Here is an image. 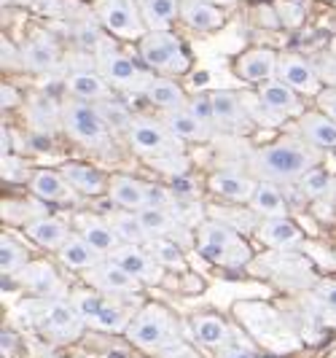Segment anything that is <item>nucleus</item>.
Instances as JSON below:
<instances>
[{
    "mask_svg": "<svg viewBox=\"0 0 336 358\" xmlns=\"http://www.w3.org/2000/svg\"><path fill=\"white\" fill-rule=\"evenodd\" d=\"M126 138H129V145L135 148V154H140L151 167H156L167 176H180L186 170L183 141H177L161 122L135 116L132 127L126 129Z\"/></svg>",
    "mask_w": 336,
    "mask_h": 358,
    "instance_id": "obj_1",
    "label": "nucleus"
},
{
    "mask_svg": "<svg viewBox=\"0 0 336 358\" xmlns=\"http://www.w3.org/2000/svg\"><path fill=\"white\" fill-rule=\"evenodd\" d=\"M14 6H33V0H3V8H14Z\"/></svg>",
    "mask_w": 336,
    "mask_h": 358,
    "instance_id": "obj_55",
    "label": "nucleus"
},
{
    "mask_svg": "<svg viewBox=\"0 0 336 358\" xmlns=\"http://www.w3.org/2000/svg\"><path fill=\"white\" fill-rule=\"evenodd\" d=\"M11 148H14V132L8 127H3V159L11 157Z\"/></svg>",
    "mask_w": 336,
    "mask_h": 358,
    "instance_id": "obj_53",
    "label": "nucleus"
},
{
    "mask_svg": "<svg viewBox=\"0 0 336 358\" xmlns=\"http://www.w3.org/2000/svg\"><path fill=\"white\" fill-rule=\"evenodd\" d=\"M108 192H110V199L122 210L140 213L143 208H148V186L140 183L138 178H132V176H113Z\"/></svg>",
    "mask_w": 336,
    "mask_h": 358,
    "instance_id": "obj_19",
    "label": "nucleus"
},
{
    "mask_svg": "<svg viewBox=\"0 0 336 358\" xmlns=\"http://www.w3.org/2000/svg\"><path fill=\"white\" fill-rule=\"evenodd\" d=\"M24 232L46 251H59L73 234L71 227L65 221H59V218H33V221H27Z\"/></svg>",
    "mask_w": 336,
    "mask_h": 358,
    "instance_id": "obj_21",
    "label": "nucleus"
},
{
    "mask_svg": "<svg viewBox=\"0 0 336 358\" xmlns=\"http://www.w3.org/2000/svg\"><path fill=\"white\" fill-rule=\"evenodd\" d=\"M59 54H62L59 52V43L49 33L36 30V33L27 36L24 46H22V62H24L27 71L46 73L59 65Z\"/></svg>",
    "mask_w": 336,
    "mask_h": 358,
    "instance_id": "obj_15",
    "label": "nucleus"
},
{
    "mask_svg": "<svg viewBox=\"0 0 336 358\" xmlns=\"http://www.w3.org/2000/svg\"><path fill=\"white\" fill-rule=\"evenodd\" d=\"M148 30H167L180 17V0H138Z\"/></svg>",
    "mask_w": 336,
    "mask_h": 358,
    "instance_id": "obj_32",
    "label": "nucleus"
},
{
    "mask_svg": "<svg viewBox=\"0 0 336 358\" xmlns=\"http://www.w3.org/2000/svg\"><path fill=\"white\" fill-rule=\"evenodd\" d=\"M132 310L122 302H113V299H108L105 307L100 310V315H97V321L92 323L94 329H100V331H126L129 329V323H132Z\"/></svg>",
    "mask_w": 336,
    "mask_h": 358,
    "instance_id": "obj_37",
    "label": "nucleus"
},
{
    "mask_svg": "<svg viewBox=\"0 0 336 358\" xmlns=\"http://www.w3.org/2000/svg\"><path fill=\"white\" fill-rule=\"evenodd\" d=\"M138 218H140L143 229H145V234L151 240H156V237H175V234H180V224H183L173 210L154 208V205L143 208L140 213H138Z\"/></svg>",
    "mask_w": 336,
    "mask_h": 358,
    "instance_id": "obj_30",
    "label": "nucleus"
},
{
    "mask_svg": "<svg viewBox=\"0 0 336 358\" xmlns=\"http://www.w3.org/2000/svg\"><path fill=\"white\" fill-rule=\"evenodd\" d=\"M0 94H3V110H6V108H14L19 103L17 90H14V87H8V84H3V87H0Z\"/></svg>",
    "mask_w": 336,
    "mask_h": 358,
    "instance_id": "obj_52",
    "label": "nucleus"
},
{
    "mask_svg": "<svg viewBox=\"0 0 336 358\" xmlns=\"http://www.w3.org/2000/svg\"><path fill=\"white\" fill-rule=\"evenodd\" d=\"M318 164V151L304 141H280L253 154V170L269 180H301Z\"/></svg>",
    "mask_w": 336,
    "mask_h": 358,
    "instance_id": "obj_2",
    "label": "nucleus"
},
{
    "mask_svg": "<svg viewBox=\"0 0 336 358\" xmlns=\"http://www.w3.org/2000/svg\"><path fill=\"white\" fill-rule=\"evenodd\" d=\"M65 87L71 92V97L87 100V103H105L113 100V87L103 78V73L97 71V62L92 65H71L65 76Z\"/></svg>",
    "mask_w": 336,
    "mask_h": 358,
    "instance_id": "obj_11",
    "label": "nucleus"
},
{
    "mask_svg": "<svg viewBox=\"0 0 336 358\" xmlns=\"http://www.w3.org/2000/svg\"><path fill=\"white\" fill-rule=\"evenodd\" d=\"M194 337L207 348H224L231 342V329L215 315L194 318Z\"/></svg>",
    "mask_w": 336,
    "mask_h": 358,
    "instance_id": "obj_36",
    "label": "nucleus"
},
{
    "mask_svg": "<svg viewBox=\"0 0 336 358\" xmlns=\"http://www.w3.org/2000/svg\"><path fill=\"white\" fill-rule=\"evenodd\" d=\"M14 345H17L14 334H11V331H3V353H11V350H14Z\"/></svg>",
    "mask_w": 336,
    "mask_h": 358,
    "instance_id": "obj_54",
    "label": "nucleus"
},
{
    "mask_svg": "<svg viewBox=\"0 0 336 358\" xmlns=\"http://www.w3.org/2000/svg\"><path fill=\"white\" fill-rule=\"evenodd\" d=\"M212 113H215V127L224 132L250 129V116L245 110V103L234 92H212Z\"/></svg>",
    "mask_w": 336,
    "mask_h": 358,
    "instance_id": "obj_16",
    "label": "nucleus"
},
{
    "mask_svg": "<svg viewBox=\"0 0 336 358\" xmlns=\"http://www.w3.org/2000/svg\"><path fill=\"white\" fill-rule=\"evenodd\" d=\"M30 122L36 129L52 132L62 124V103H57L49 94H36L30 100Z\"/></svg>",
    "mask_w": 336,
    "mask_h": 358,
    "instance_id": "obj_33",
    "label": "nucleus"
},
{
    "mask_svg": "<svg viewBox=\"0 0 336 358\" xmlns=\"http://www.w3.org/2000/svg\"><path fill=\"white\" fill-rule=\"evenodd\" d=\"M110 224H113L116 234H119L124 243H129V245H148V243H151V237H148L145 229H143L138 213L122 210V213L113 215V221H110Z\"/></svg>",
    "mask_w": 336,
    "mask_h": 358,
    "instance_id": "obj_38",
    "label": "nucleus"
},
{
    "mask_svg": "<svg viewBox=\"0 0 336 358\" xmlns=\"http://www.w3.org/2000/svg\"><path fill=\"white\" fill-rule=\"evenodd\" d=\"M196 251L218 267H245L250 262L248 243L226 221H205L196 229Z\"/></svg>",
    "mask_w": 336,
    "mask_h": 358,
    "instance_id": "obj_4",
    "label": "nucleus"
},
{
    "mask_svg": "<svg viewBox=\"0 0 336 358\" xmlns=\"http://www.w3.org/2000/svg\"><path fill=\"white\" fill-rule=\"evenodd\" d=\"M78 234H81V237H84L100 256H110V253L122 245V237L116 234L113 224L100 221V218H89V215H84V218H81V227H78Z\"/></svg>",
    "mask_w": 336,
    "mask_h": 358,
    "instance_id": "obj_27",
    "label": "nucleus"
},
{
    "mask_svg": "<svg viewBox=\"0 0 336 358\" xmlns=\"http://www.w3.org/2000/svg\"><path fill=\"white\" fill-rule=\"evenodd\" d=\"M258 97L264 100V106L269 110H275L283 119L285 116H304V106H301V100L296 97V92L291 90L288 84H283L280 78H272V81L261 84Z\"/></svg>",
    "mask_w": 336,
    "mask_h": 358,
    "instance_id": "obj_20",
    "label": "nucleus"
},
{
    "mask_svg": "<svg viewBox=\"0 0 336 358\" xmlns=\"http://www.w3.org/2000/svg\"><path fill=\"white\" fill-rule=\"evenodd\" d=\"M17 278L22 286L33 288L38 296H43V299H52V296L59 299V294H62V283H59V278H57V272L52 269V264H46V262L27 264Z\"/></svg>",
    "mask_w": 336,
    "mask_h": 358,
    "instance_id": "obj_24",
    "label": "nucleus"
},
{
    "mask_svg": "<svg viewBox=\"0 0 336 358\" xmlns=\"http://www.w3.org/2000/svg\"><path fill=\"white\" fill-rule=\"evenodd\" d=\"M207 3H215V6H234L237 0H207Z\"/></svg>",
    "mask_w": 336,
    "mask_h": 358,
    "instance_id": "obj_58",
    "label": "nucleus"
},
{
    "mask_svg": "<svg viewBox=\"0 0 336 358\" xmlns=\"http://www.w3.org/2000/svg\"><path fill=\"white\" fill-rule=\"evenodd\" d=\"M59 173L68 178V183L78 194H103L110 186V178H105V173L89 164H62Z\"/></svg>",
    "mask_w": 336,
    "mask_h": 358,
    "instance_id": "obj_29",
    "label": "nucleus"
},
{
    "mask_svg": "<svg viewBox=\"0 0 336 358\" xmlns=\"http://www.w3.org/2000/svg\"><path fill=\"white\" fill-rule=\"evenodd\" d=\"M94 11L113 38L140 41L148 33L138 0H94Z\"/></svg>",
    "mask_w": 336,
    "mask_h": 358,
    "instance_id": "obj_8",
    "label": "nucleus"
},
{
    "mask_svg": "<svg viewBox=\"0 0 336 358\" xmlns=\"http://www.w3.org/2000/svg\"><path fill=\"white\" fill-rule=\"evenodd\" d=\"M62 127H65V132L71 135L75 143L89 148V151H97V154L110 151L113 129L108 127V122L100 113V108L94 106V103L78 100V97L62 100Z\"/></svg>",
    "mask_w": 336,
    "mask_h": 358,
    "instance_id": "obj_3",
    "label": "nucleus"
},
{
    "mask_svg": "<svg viewBox=\"0 0 336 358\" xmlns=\"http://www.w3.org/2000/svg\"><path fill=\"white\" fill-rule=\"evenodd\" d=\"M242 103H245V110H248L250 119H258L264 124H280L283 122V116H277L275 110H269L264 106V100L258 97V92H256V97H242Z\"/></svg>",
    "mask_w": 336,
    "mask_h": 358,
    "instance_id": "obj_45",
    "label": "nucleus"
},
{
    "mask_svg": "<svg viewBox=\"0 0 336 358\" xmlns=\"http://www.w3.org/2000/svg\"><path fill=\"white\" fill-rule=\"evenodd\" d=\"M277 78L301 94H320V76L312 62H307L299 54H280L277 57Z\"/></svg>",
    "mask_w": 336,
    "mask_h": 358,
    "instance_id": "obj_13",
    "label": "nucleus"
},
{
    "mask_svg": "<svg viewBox=\"0 0 336 358\" xmlns=\"http://www.w3.org/2000/svg\"><path fill=\"white\" fill-rule=\"evenodd\" d=\"M94 62H97V71L103 73V78H105L108 84L113 90L126 92V94H145L148 87H151V81L156 78V76H151L143 68H138L124 52H119L110 38L97 49Z\"/></svg>",
    "mask_w": 336,
    "mask_h": 358,
    "instance_id": "obj_6",
    "label": "nucleus"
},
{
    "mask_svg": "<svg viewBox=\"0 0 336 358\" xmlns=\"http://www.w3.org/2000/svg\"><path fill=\"white\" fill-rule=\"evenodd\" d=\"M38 315H41V326L43 331L54 337V340H75L81 331H84V318L78 315V310L73 307V302H65V299H43L38 305Z\"/></svg>",
    "mask_w": 336,
    "mask_h": 358,
    "instance_id": "obj_10",
    "label": "nucleus"
},
{
    "mask_svg": "<svg viewBox=\"0 0 336 358\" xmlns=\"http://www.w3.org/2000/svg\"><path fill=\"white\" fill-rule=\"evenodd\" d=\"M57 253H59V262L68 269H75V272H87L100 262V253L94 251L81 234H71V240Z\"/></svg>",
    "mask_w": 336,
    "mask_h": 358,
    "instance_id": "obj_31",
    "label": "nucleus"
},
{
    "mask_svg": "<svg viewBox=\"0 0 336 358\" xmlns=\"http://www.w3.org/2000/svg\"><path fill=\"white\" fill-rule=\"evenodd\" d=\"M186 108L194 113L196 119L202 122V124L207 127L212 132V127H215V113H212V94H205V92H199L194 97H189V103Z\"/></svg>",
    "mask_w": 336,
    "mask_h": 358,
    "instance_id": "obj_44",
    "label": "nucleus"
},
{
    "mask_svg": "<svg viewBox=\"0 0 336 358\" xmlns=\"http://www.w3.org/2000/svg\"><path fill=\"white\" fill-rule=\"evenodd\" d=\"M0 46H3V68H24V62H22V52H19L8 38H3V41H0Z\"/></svg>",
    "mask_w": 336,
    "mask_h": 358,
    "instance_id": "obj_48",
    "label": "nucleus"
},
{
    "mask_svg": "<svg viewBox=\"0 0 336 358\" xmlns=\"http://www.w3.org/2000/svg\"><path fill=\"white\" fill-rule=\"evenodd\" d=\"M145 248L151 251V256L159 262L161 267H170V269H183V267H186L183 253H180V248H177L170 237H156V240H151Z\"/></svg>",
    "mask_w": 336,
    "mask_h": 358,
    "instance_id": "obj_41",
    "label": "nucleus"
},
{
    "mask_svg": "<svg viewBox=\"0 0 336 358\" xmlns=\"http://www.w3.org/2000/svg\"><path fill=\"white\" fill-rule=\"evenodd\" d=\"M140 57L151 71L164 73V76H180L191 65L186 46L167 30H148L140 38Z\"/></svg>",
    "mask_w": 336,
    "mask_h": 358,
    "instance_id": "obj_7",
    "label": "nucleus"
},
{
    "mask_svg": "<svg viewBox=\"0 0 336 358\" xmlns=\"http://www.w3.org/2000/svg\"><path fill=\"white\" fill-rule=\"evenodd\" d=\"M110 259L119 267H124L140 286H156L164 275V267L151 256L148 248H140V245H119L110 253Z\"/></svg>",
    "mask_w": 336,
    "mask_h": 358,
    "instance_id": "obj_12",
    "label": "nucleus"
},
{
    "mask_svg": "<svg viewBox=\"0 0 336 358\" xmlns=\"http://www.w3.org/2000/svg\"><path fill=\"white\" fill-rule=\"evenodd\" d=\"M258 237L272 248H299L304 243L301 229L285 215L283 218H264V224L258 227Z\"/></svg>",
    "mask_w": 336,
    "mask_h": 358,
    "instance_id": "obj_28",
    "label": "nucleus"
},
{
    "mask_svg": "<svg viewBox=\"0 0 336 358\" xmlns=\"http://www.w3.org/2000/svg\"><path fill=\"white\" fill-rule=\"evenodd\" d=\"M180 19L199 33H212L224 24V14L207 0H180Z\"/></svg>",
    "mask_w": 336,
    "mask_h": 358,
    "instance_id": "obj_25",
    "label": "nucleus"
},
{
    "mask_svg": "<svg viewBox=\"0 0 336 358\" xmlns=\"http://www.w3.org/2000/svg\"><path fill=\"white\" fill-rule=\"evenodd\" d=\"M126 337L143 350H170L180 348V326L170 315V310L161 305H148L132 318Z\"/></svg>",
    "mask_w": 336,
    "mask_h": 358,
    "instance_id": "obj_5",
    "label": "nucleus"
},
{
    "mask_svg": "<svg viewBox=\"0 0 336 358\" xmlns=\"http://www.w3.org/2000/svg\"><path fill=\"white\" fill-rule=\"evenodd\" d=\"M218 358H256L253 356V353H250V350H245V348H240V345H224V348H221V356Z\"/></svg>",
    "mask_w": 336,
    "mask_h": 358,
    "instance_id": "obj_51",
    "label": "nucleus"
},
{
    "mask_svg": "<svg viewBox=\"0 0 336 358\" xmlns=\"http://www.w3.org/2000/svg\"><path fill=\"white\" fill-rule=\"evenodd\" d=\"M275 11L280 14V22L288 24V27H299L301 19H304V8H301L299 3H293V0H280L275 6Z\"/></svg>",
    "mask_w": 336,
    "mask_h": 358,
    "instance_id": "obj_46",
    "label": "nucleus"
},
{
    "mask_svg": "<svg viewBox=\"0 0 336 358\" xmlns=\"http://www.w3.org/2000/svg\"><path fill=\"white\" fill-rule=\"evenodd\" d=\"M250 208L264 218H283L288 213V205H285L283 194L272 186V183H258L256 186V194L250 199Z\"/></svg>",
    "mask_w": 336,
    "mask_h": 358,
    "instance_id": "obj_35",
    "label": "nucleus"
},
{
    "mask_svg": "<svg viewBox=\"0 0 336 358\" xmlns=\"http://www.w3.org/2000/svg\"><path fill=\"white\" fill-rule=\"evenodd\" d=\"M299 135L312 148H336V122L326 113H304L299 119Z\"/></svg>",
    "mask_w": 336,
    "mask_h": 358,
    "instance_id": "obj_22",
    "label": "nucleus"
},
{
    "mask_svg": "<svg viewBox=\"0 0 336 358\" xmlns=\"http://www.w3.org/2000/svg\"><path fill=\"white\" fill-rule=\"evenodd\" d=\"M256 186H258L256 180H250L242 173H234V170H221V173L210 176L212 192L231 202H250L256 194Z\"/></svg>",
    "mask_w": 336,
    "mask_h": 358,
    "instance_id": "obj_23",
    "label": "nucleus"
},
{
    "mask_svg": "<svg viewBox=\"0 0 336 358\" xmlns=\"http://www.w3.org/2000/svg\"><path fill=\"white\" fill-rule=\"evenodd\" d=\"M299 183L304 197H312V199H326L336 192V180L326 170H309Z\"/></svg>",
    "mask_w": 336,
    "mask_h": 358,
    "instance_id": "obj_40",
    "label": "nucleus"
},
{
    "mask_svg": "<svg viewBox=\"0 0 336 358\" xmlns=\"http://www.w3.org/2000/svg\"><path fill=\"white\" fill-rule=\"evenodd\" d=\"M87 280L97 291L110 294V296H129V294H138L140 291V283L124 267H119L113 259H108V262L100 259L94 267L87 269Z\"/></svg>",
    "mask_w": 336,
    "mask_h": 358,
    "instance_id": "obj_14",
    "label": "nucleus"
},
{
    "mask_svg": "<svg viewBox=\"0 0 336 358\" xmlns=\"http://www.w3.org/2000/svg\"><path fill=\"white\" fill-rule=\"evenodd\" d=\"M318 296L328 307H334V310H336V283H334V280H326V283H320V286H318Z\"/></svg>",
    "mask_w": 336,
    "mask_h": 358,
    "instance_id": "obj_50",
    "label": "nucleus"
},
{
    "mask_svg": "<svg viewBox=\"0 0 336 358\" xmlns=\"http://www.w3.org/2000/svg\"><path fill=\"white\" fill-rule=\"evenodd\" d=\"M30 189L36 197L46 199V202H59V205L75 202V189L62 173H54V170H36L30 176Z\"/></svg>",
    "mask_w": 336,
    "mask_h": 358,
    "instance_id": "obj_18",
    "label": "nucleus"
},
{
    "mask_svg": "<svg viewBox=\"0 0 336 358\" xmlns=\"http://www.w3.org/2000/svg\"><path fill=\"white\" fill-rule=\"evenodd\" d=\"M103 358H129V353H126V350H122V348H116V350H108Z\"/></svg>",
    "mask_w": 336,
    "mask_h": 358,
    "instance_id": "obj_56",
    "label": "nucleus"
},
{
    "mask_svg": "<svg viewBox=\"0 0 336 358\" xmlns=\"http://www.w3.org/2000/svg\"><path fill=\"white\" fill-rule=\"evenodd\" d=\"M145 94H148V100L156 108H161L164 113H167V110H180V108H186V103H189L183 90L177 87L175 81H170V78H154Z\"/></svg>",
    "mask_w": 336,
    "mask_h": 358,
    "instance_id": "obj_34",
    "label": "nucleus"
},
{
    "mask_svg": "<svg viewBox=\"0 0 336 358\" xmlns=\"http://www.w3.org/2000/svg\"><path fill=\"white\" fill-rule=\"evenodd\" d=\"M65 19H68V24H71L73 41H75L78 52L97 54V49L108 41L97 11L84 6V3L68 0V6H65Z\"/></svg>",
    "mask_w": 336,
    "mask_h": 358,
    "instance_id": "obj_9",
    "label": "nucleus"
},
{
    "mask_svg": "<svg viewBox=\"0 0 336 358\" xmlns=\"http://www.w3.org/2000/svg\"><path fill=\"white\" fill-rule=\"evenodd\" d=\"M24 267H27V251L19 245L14 237L3 234L0 237V269L6 275H19Z\"/></svg>",
    "mask_w": 336,
    "mask_h": 358,
    "instance_id": "obj_39",
    "label": "nucleus"
},
{
    "mask_svg": "<svg viewBox=\"0 0 336 358\" xmlns=\"http://www.w3.org/2000/svg\"><path fill=\"white\" fill-rule=\"evenodd\" d=\"M331 52H334V57H336V38L331 41Z\"/></svg>",
    "mask_w": 336,
    "mask_h": 358,
    "instance_id": "obj_59",
    "label": "nucleus"
},
{
    "mask_svg": "<svg viewBox=\"0 0 336 358\" xmlns=\"http://www.w3.org/2000/svg\"><path fill=\"white\" fill-rule=\"evenodd\" d=\"M97 108H100V113H103V119L108 122V127L116 132H126L129 127H132V122H135V116H129V110H126L122 103H116V100H105V103H97Z\"/></svg>",
    "mask_w": 336,
    "mask_h": 358,
    "instance_id": "obj_43",
    "label": "nucleus"
},
{
    "mask_svg": "<svg viewBox=\"0 0 336 358\" xmlns=\"http://www.w3.org/2000/svg\"><path fill=\"white\" fill-rule=\"evenodd\" d=\"M161 124L167 127L177 141H183V143H186V141H191V143H196V141H207V138L212 135L210 129L202 124L189 108L167 110V113L161 116Z\"/></svg>",
    "mask_w": 336,
    "mask_h": 358,
    "instance_id": "obj_26",
    "label": "nucleus"
},
{
    "mask_svg": "<svg viewBox=\"0 0 336 358\" xmlns=\"http://www.w3.org/2000/svg\"><path fill=\"white\" fill-rule=\"evenodd\" d=\"M331 87H336V76H334V78H331Z\"/></svg>",
    "mask_w": 336,
    "mask_h": 358,
    "instance_id": "obj_60",
    "label": "nucleus"
},
{
    "mask_svg": "<svg viewBox=\"0 0 336 358\" xmlns=\"http://www.w3.org/2000/svg\"><path fill=\"white\" fill-rule=\"evenodd\" d=\"M207 81H210V76H207V73H205V71H202V76H196V78H194V84H196V87H199V84L205 87Z\"/></svg>",
    "mask_w": 336,
    "mask_h": 358,
    "instance_id": "obj_57",
    "label": "nucleus"
},
{
    "mask_svg": "<svg viewBox=\"0 0 336 358\" xmlns=\"http://www.w3.org/2000/svg\"><path fill=\"white\" fill-rule=\"evenodd\" d=\"M73 307L78 310V315L84 318L87 323H94L97 321V315H100V310L105 307V296L103 294H94V291H75L73 294Z\"/></svg>",
    "mask_w": 336,
    "mask_h": 358,
    "instance_id": "obj_42",
    "label": "nucleus"
},
{
    "mask_svg": "<svg viewBox=\"0 0 336 358\" xmlns=\"http://www.w3.org/2000/svg\"><path fill=\"white\" fill-rule=\"evenodd\" d=\"M234 71L242 81L250 84H266L277 76V54L272 49H250L242 57H237Z\"/></svg>",
    "mask_w": 336,
    "mask_h": 358,
    "instance_id": "obj_17",
    "label": "nucleus"
},
{
    "mask_svg": "<svg viewBox=\"0 0 336 358\" xmlns=\"http://www.w3.org/2000/svg\"><path fill=\"white\" fill-rule=\"evenodd\" d=\"M318 106H320V110H323V113L328 116V119H334V122H336V87L320 90Z\"/></svg>",
    "mask_w": 336,
    "mask_h": 358,
    "instance_id": "obj_49",
    "label": "nucleus"
},
{
    "mask_svg": "<svg viewBox=\"0 0 336 358\" xmlns=\"http://www.w3.org/2000/svg\"><path fill=\"white\" fill-rule=\"evenodd\" d=\"M65 6H68V0H33V11L41 14V17H65Z\"/></svg>",
    "mask_w": 336,
    "mask_h": 358,
    "instance_id": "obj_47",
    "label": "nucleus"
}]
</instances>
